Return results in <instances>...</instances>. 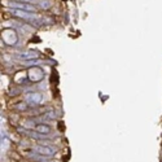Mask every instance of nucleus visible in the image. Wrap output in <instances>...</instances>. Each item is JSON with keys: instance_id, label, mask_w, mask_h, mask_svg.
I'll return each mask as SVG.
<instances>
[{"instance_id": "obj_2", "label": "nucleus", "mask_w": 162, "mask_h": 162, "mask_svg": "<svg viewBox=\"0 0 162 162\" xmlns=\"http://www.w3.org/2000/svg\"><path fill=\"white\" fill-rule=\"evenodd\" d=\"M34 150H35L36 153L40 154V156H47V157H51L56 153V148L47 147V145H36L34 148Z\"/></svg>"}, {"instance_id": "obj_3", "label": "nucleus", "mask_w": 162, "mask_h": 162, "mask_svg": "<svg viewBox=\"0 0 162 162\" xmlns=\"http://www.w3.org/2000/svg\"><path fill=\"white\" fill-rule=\"evenodd\" d=\"M12 13L16 17L25 18V20H39V17L34 12H26V11H20V9H13Z\"/></svg>"}, {"instance_id": "obj_8", "label": "nucleus", "mask_w": 162, "mask_h": 162, "mask_svg": "<svg viewBox=\"0 0 162 162\" xmlns=\"http://www.w3.org/2000/svg\"><path fill=\"white\" fill-rule=\"evenodd\" d=\"M39 7L41 9H48L51 7V3L48 0H39Z\"/></svg>"}, {"instance_id": "obj_4", "label": "nucleus", "mask_w": 162, "mask_h": 162, "mask_svg": "<svg viewBox=\"0 0 162 162\" xmlns=\"http://www.w3.org/2000/svg\"><path fill=\"white\" fill-rule=\"evenodd\" d=\"M3 40L8 44H14L16 41H17V35H16V32L13 30H4L3 31Z\"/></svg>"}, {"instance_id": "obj_9", "label": "nucleus", "mask_w": 162, "mask_h": 162, "mask_svg": "<svg viewBox=\"0 0 162 162\" xmlns=\"http://www.w3.org/2000/svg\"><path fill=\"white\" fill-rule=\"evenodd\" d=\"M22 1H30V0H22Z\"/></svg>"}, {"instance_id": "obj_5", "label": "nucleus", "mask_w": 162, "mask_h": 162, "mask_svg": "<svg viewBox=\"0 0 162 162\" xmlns=\"http://www.w3.org/2000/svg\"><path fill=\"white\" fill-rule=\"evenodd\" d=\"M41 101V94L39 92H31V94L26 95V103L30 105H36V104H40Z\"/></svg>"}, {"instance_id": "obj_6", "label": "nucleus", "mask_w": 162, "mask_h": 162, "mask_svg": "<svg viewBox=\"0 0 162 162\" xmlns=\"http://www.w3.org/2000/svg\"><path fill=\"white\" fill-rule=\"evenodd\" d=\"M35 131H38V132H40V134H49L51 127L47 126V124H36Z\"/></svg>"}, {"instance_id": "obj_7", "label": "nucleus", "mask_w": 162, "mask_h": 162, "mask_svg": "<svg viewBox=\"0 0 162 162\" xmlns=\"http://www.w3.org/2000/svg\"><path fill=\"white\" fill-rule=\"evenodd\" d=\"M18 57L20 59H25V60H31V59H36L38 57V53L36 52H26V53H21V55H18Z\"/></svg>"}, {"instance_id": "obj_1", "label": "nucleus", "mask_w": 162, "mask_h": 162, "mask_svg": "<svg viewBox=\"0 0 162 162\" xmlns=\"http://www.w3.org/2000/svg\"><path fill=\"white\" fill-rule=\"evenodd\" d=\"M4 5L11 7L12 9H20V11H26V12H34L35 13L36 8L34 5L25 1H4Z\"/></svg>"}]
</instances>
